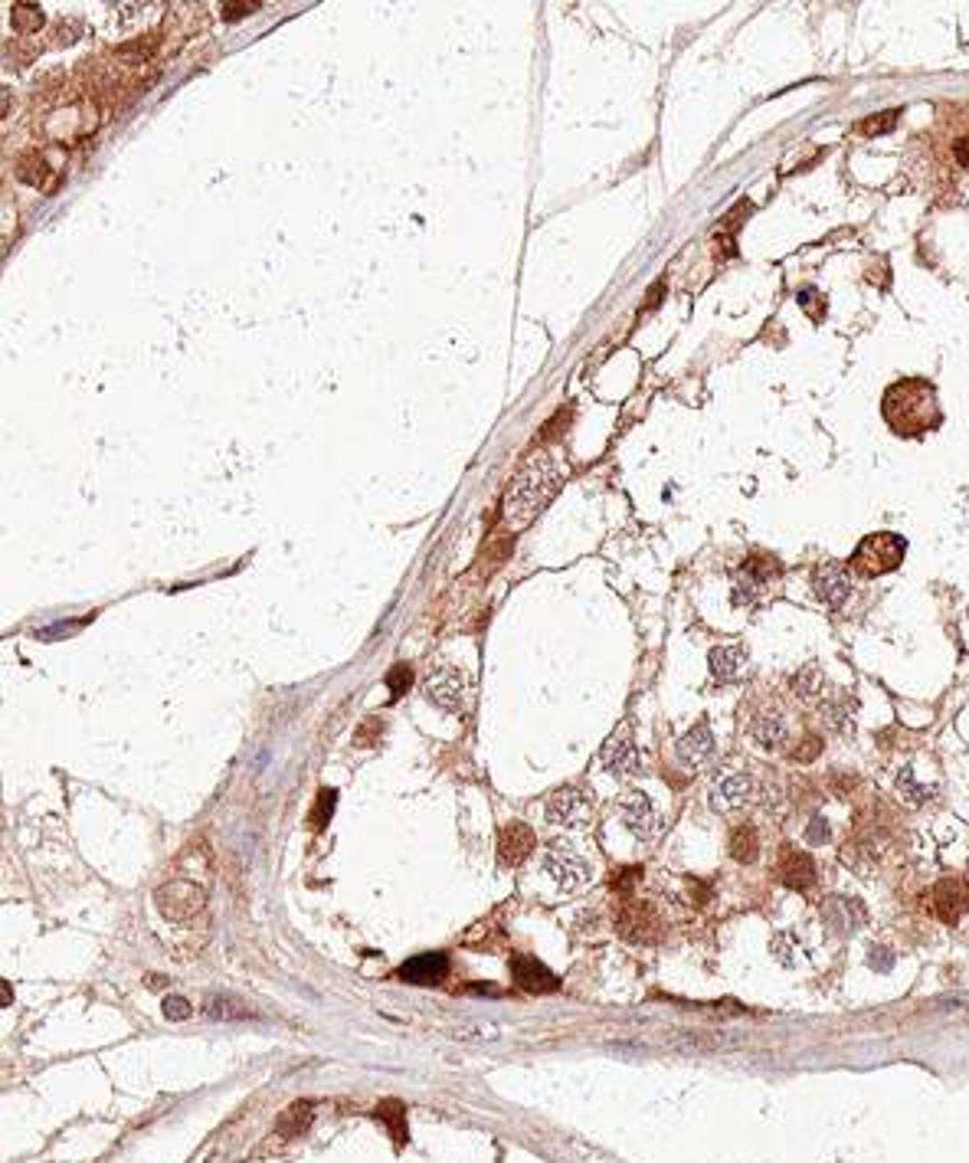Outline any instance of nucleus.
Masks as SVG:
<instances>
[{
  "mask_svg": "<svg viewBox=\"0 0 969 1163\" xmlns=\"http://www.w3.org/2000/svg\"><path fill=\"white\" fill-rule=\"evenodd\" d=\"M868 963L875 967V971H891V963H894V957H891V951H884V947H875L871 951V957H868Z\"/></svg>",
  "mask_w": 969,
  "mask_h": 1163,
  "instance_id": "a19ab883",
  "label": "nucleus"
},
{
  "mask_svg": "<svg viewBox=\"0 0 969 1163\" xmlns=\"http://www.w3.org/2000/svg\"><path fill=\"white\" fill-rule=\"evenodd\" d=\"M207 1016H213V1020H230V1016H246V1010H232V1000L230 996H210L207 1000Z\"/></svg>",
  "mask_w": 969,
  "mask_h": 1163,
  "instance_id": "473e14b6",
  "label": "nucleus"
},
{
  "mask_svg": "<svg viewBox=\"0 0 969 1163\" xmlns=\"http://www.w3.org/2000/svg\"><path fill=\"white\" fill-rule=\"evenodd\" d=\"M423 688L436 708L449 711V715H465L472 708V678L459 672V668H436V672H429Z\"/></svg>",
  "mask_w": 969,
  "mask_h": 1163,
  "instance_id": "20e7f679",
  "label": "nucleus"
},
{
  "mask_svg": "<svg viewBox=\"0 0 969 1163\" xmlns=\"http://www.w3.org/2000/svg\"><path fill=\"white\" fill-rule=\"evenodd\" d=\"M599 760H603V767L609 770L613 777H629V774H639V750H636V744H632V738H626V734H619V738L606 741V748H603V754H599Z\"/></svg>",
  "mask_w": 969,
  "mask_h": 1163,
  "instance_id": "6ab92c4d",
  "label": "nucleus"
},
{
  "mask_svg": "<svg viewBox=\"0 0 969 1163\" xmlns=\"http://www.w3.org/2000/svg\"><path fill=\"white\" fill-rule=\"evenodd\" d=\"M957 161L959 164H969V138H963V142L957 144Z\"/></svg>",
  "mask_w": 969,
  "mask_h": 1163,
  "instance_id": "79ce46f5",
  "label": "nucleus"
},
{
  "mask_svg": "<svg viewBox=\"0 0 969 1163\" xmlns=\"http://www.w3.org/2000/svg\"><path fill=\"white\" fill-rule=\"evenodd\" d=\"M848 708H851V701H848L845 708L838 705V698H835V701H828L826 708H822V715H826V721H828V728H832V731H845L848 728Z\"/></svg>",
  "mask_w": 969,
  "mask_h": 1163,
  "instance_id": "f704fd0d",
  "label": "nucleus"
},
{
  "mask_svg": "<svg viewBox=\"0 0 969 1163\" xmlns=\"http://www.w3.org/2000/svg\"><path fill=\"white\" fill-rule=\"evenodd\" d=\"M619 816L626 823V830L642 842H652L662 832V813L642 790H632L619 799Z\"/></svg>",
  "mask_w": 969,
  "mask_h": 1163,
  "instance_id": "1a4fd4ad",
  "label": "nucleus"
},
{
  "mask_svg": "<svg viewBox=\"0 0 969 1163\" xmlns=\"http://www.w3.org/2000/svg\"><path fill=\"white\" fill-rule=\"evenodd\" d=\"M675 754H678V760H681L685 767H691V770L701 767V764H704V760L714 754V734H711V725H707V721H697V725L688 731L685 738H678Z\"/></svg>",
  "mask_w": 969,
  "mask_h": 1163,
  "instance_id": "a211bd4d",
  "label": "nucleus"
},
{
  "mask_svg": "<svg viewBox=\"0 0 969 1163\" xmlns=\"http://www.w3.org/2000/svg\"><path fill=\"white\" fill-rule=\"evenodd\" d=\"M884 420L898 436L930 433L943 423V410L937 400V387L924 377H904L884 390Z\"/></svg>",
  "mask_w": 969,
  "mask_h": 1163,
  "instance_id": "f257e3e1",
  "label": "nucleus"
},
{
  "mask_svg": "<svg viewBox=\"0 0 969 1163\" xmlns=\"http://www.w3.org/2000/svg\"><path fill=\"white\" fill-rule=\"evenodd\" d=\"M816 859L809 856V852H802V849H793V846H786L783 849V856H779V881L786 885V889H793V891H806V889H812L816 885Z\"/></svg>",
  "mask_w": 969,
  "mask_h": 1163,
  "instance_id": "dca6fc26",
  "label": "nucleus"
},
{
  "mask_svg": "<svg viewBox=\"0 0 969 1163\" xmlns=\"http://www.w3.org/2000/svg\"><path fill=\"white\" fill-rule=\"evenodd\" d=\"M818 754H822V738H818V734H806V738H802V748H799L793 758H796L799 764H809V760H816Z\"/></svg>",
  "mask_w": 969,
  "mask_h": 1163,
  "instance_id": "58836bf2",
  "label": "nucleus"
},
{
  "mask_svg": "<svg viewBox=\"0 0 969 1163\" xmlns=\"http://www.w3.org/2000/svg\"><path fill=\"white\" fill-rule=\"evenodd\" d=\"M564 482V472L550 453H531L525 465L515 472L511 486L505 496V515L515 525H527L531 518L544 512V505L557 496V488Z\"/></svg>",
  "mask_w": 969,
  "mask_h": 1163,
  "instance_id": "f03ea898",
  "label": "nucleus"
},
{
  "mask_svg": "<svg viewBox=\"0 0 969 1163\" xmlns=\"http://www.w3.org/2000/svg\"><path fill=\"white\" fill-rule=\"evenodd\" d=\"M256 11H259V4H256V0H236V4H223V7H220L223 20H240V17H246V13H256Z\"/></svg>",
  "mask_w": 969,
  "mask_h": 1163,
  "instance_id": "4c0bfd02",
  "label": "nucleus"
},
{
  "mask_svg": "<svg viewBox=\"0 0 969 1163\" xmlns=\"http://www.w3.org/2000/svg\"><path fill=\"white\" fill-rule=\"evenodd\" d=\"M508 967H511V980L525 993H554L560 987V980H557L554 973L547 971L537 957H531V954H511Z\"/></svg>",
  "mask_w": 969,
  "mask_h": 1163,
  "instance_id": "ddd939ff",
  "label": "nucleus"
},
{
  "mask_svg": "<svg viewBox=\"0 0 969 1163\" xmlns=\"http://www.w3.org/2000/svg\"><path fill=\"white\" fill-rule=\"evenodd\" d=\"M799 305H802L816 322L826 318V302H822V295H818L816 289H799Z\"/></svg>",
  "mask_w": 969,
  "mask_h": 1163,
  "instance_id": "72a5a7b5",
  "label": "nucleus"
},
{
  "mask_svg": "<svg viewBox=\"0 0 969 1163\" xmlns=\"http://www.w3.org/2000/svg\"><path fill=\"white\" fill-rule=\"evenodd\" d=\"M806 839H809V846H826V842L832 839V832H828V823L822 820V816H816V820L809 823Z\"/></svg>",
  "mask_w": 969,
  "mask_h": 1163,
  "instance_id": "ea45409f",
  "label": "nucleus"
},
{
  "mask_svg": "<svg viewBox=\"0 0 969 1163\" xmlns=\"http://www.w3.org/2000/svg\"><path fill=\"white\" fill-rule=\"evenodd\" d=\"M590 813H593V807H590V799H586L583 793H580V790H574V787L557 790L554 797L547 799V807H544L547 823H550V826H564V830H574V826H586V820H590Z\"/></svg>",
  "mask_w": 969,
  "mask_h": 1163,
  "instance_id": "9b49d317",
  "label": "nucleus"
},
{
  "mask_svg": "<svg viewBox=\"0 0 969 1163\" xmlns=\"http://www.w3.org/2000/svg\"><path fill=\"white\" fill-rule=\"evenodd\" d=\"M750 738H753L757 748L773 750L789 738V728L779 715H760V718H753V725H750Z\"/></svg>",
  "mask_w": 969,
  "mask_h": 1163,
  "instance_id": "4be33fe9",
  "label": "nucleus"
},
{
  "mask_svg": "<svg viewBox=\"0 0 969 1163\" xmlns=\"http://www.w3.org/2000/svg\"><path fill=\"white\" fill-rule=\"evenodd\" d=\"M707 662H711V676H714L717 682H730V678H737L740 672H744V666H747V652H744V646H714L711 649V656H707Z\"/></svg>",
  "mask_w": 969,
  "mask_h": 1163,
  "instance_id": "aec40b11",
  "label": "nucleus"
},
{
  "mask_svg": "<svg viewBox=\"0 0 969 1163\" xmlns=\"http://www.w3.org/2000/svg\"><path fill=\"white\" fill-rule=\"evenodd\" d=\"M619 934L632 944H656L662 941V918L648 901H632L626 898L616 914Z\"/></svg>",
  "mask_w": 969,
  "mask_h": 1163,
  "instance_id": "423d86ee",
  "label": "nucleus"
},
{
  "mask_svg": "<svg viewBox=\"0 0 969 1163\" xmlns=\"http://www.w3.org/2000/svg\"><path fill=\"white\" fill-rule=\"evenodd\" d=\"M445 973H449V957L445 954H419V957H410L406 963H400L396 977L403 983H416V987H433V983H443Z\"/></svg>",
  "mask_w": 969,
  "mask_h": 1163,
  "instance_id": "f3484780",
  "label": "nucleus"
},
{
  "mask_svg": "<svg viewBox=\"0 0 969 1163\" xmlns=\"http://www.w3.org/2000/svg\"><path fill=\"white\" fill-rule=\"evenodd\" d=\"M822 924L835 938H851L868 924V908H865V901L851 898V895H828L822 901Z\"/></svg>",
  "mask_w": 969,
  "mask_h": 1163,
  "instance_id": "6e6552de",
  "label": "nucleus"
},
{
  "mask_svg": "<svg viewBox=\"0 0 969 1163\" xmlns=\"http://www.w3.org/2000/svg\"><path fill=\"white\" fill-rule=\"evenodd\" d=\"M43 27V11L37 4H13V30L37 33Z\"/></svg>",
  "mask_w": 969,
  "mask_h": 1163,
  "instance_id": "bb28decb",
  "label": "nucleus"
},
{
  "mask_svg": "<svg viewBox=\"0 0 969 1163\" xmlns=\"http://www.w3.org/2000/svg\"><path fill=\"white\" fill-rule=\"evenodd\" d=\"M930 901H933V911H937L940 921L959 924L963 911L969 908V881L959 879V875H947V879H940L937 885H933Z\"/></svg>",
  "mask_w": 969,
  "mask_h": 1163,
  "instance_id": "f8f14e48",
  "label": "nucleus"
},
{
  "mask_svg": "<svg viewBox=\"0 0 969 1163\" xmlns=\"http://www.w3.org/2000/svg\"><path fill=\"white\" fill-rule=\"evenodd\" d=\"M760 587H763V584H760L757 577H750L747 570H740L737 584H734V597H730L734 600V607H750V603L760 597Z\"/></svg>",
  "mask_w": 969,
  "mask_h": 1163,
  "instance_id": "c85d7f7f",
  "label": "nucleus"
},
{
  "mask_svg": "<svg viewBox=\"0 0 969 1163\" xmlns=\"http://www.w3.org/2000/svg\"><path fill=\"white\" fill-rule=\"evenodd\" d=\"M727 849H730V856H734L737 862L750 865V862L760 856V832L753 830L750 823H744V826H737V830L730 832V842H727Z\"/></svg>",
  "mask_w": 969,
  "mask_h": 1163,
  "instance_id": "5701e85b",
  "label": "nucleus"
},
{
  "mask_svg": "<svg viewBox=\"0 0 969 1163\" xmlns=\"http://www.w3.org/2000/svg\"><path fill=\"white\" fill-rule=\"evenodd\" d=\"M898 790L910 799V803H927V799L937 793L933 787H924V783H917V780H914V770H910V767H904L898 774Z\"/></svg>",
  "mask_w": 969,
  "mask_h": 1163,
  "instance_id": "cd10ccee",
  "label": "nucleus"
},
{
  "mask_svg": "<svg viewBox=\"0 0 969 1163\" xmlns=\"http://www.w3.org/2000/svg\"><path fill=\"white\" fill-rule=\"evenodd\" d=\"M544 872L550 875V881H554L557 889H564V891L583 889V885H590V879H593V865H590V862H586L583 856L564 839H557L547 846Z\"/></svg>",
  "mask_w": 969,
  "mask_h": 1163,
  "instance_id": "39448f33",
  "label": "nucleus"
},
{
  "mask_svg": "<svg viewBox=\"0 0 969 1163\" xmlns=\"http://www.w3.org/2000/svg\"><path fill=\"white\" fill-rule=\"evenodd\" d=\"M154 901H158V908H161L164 918L191 921L193 914L203 911V905H207V891H203L200 885H193V881L174 879L154 891Z\"/></svg>",
  "mask_w": 969,
  "mask_h": 1163,
  "instance_id": "0eeeda50",
  "label": "nucleus"
},
{
  "mask_svg": "<svg viewBox=\"0 0 969 1163\" xmlns=\"http://www.w3.org/2000/svg\"><path fill=\"white\" fill-rule=\"evenodd\" d=\"M898 115H900V111H878L875 119H868V122L859 125V132L861 135H884V132H891V128L898 125Z\"/></svg>",
  "mask_w": 969,
  "mask_h": 1163,
  "instance_id": "7c9ffc66",
  "label": "nucleus"
},
{
  "mask_svg": "<svg viewBox=\"0 0 969 1163\" xmlns=\"http://www.w3.org/2000/svg\"><path fill=\"white\" fill-rule=\"evenodd\" d=\"M812 594L822 600L826 607L838 610L851 597V567L838 564V561H822L812 570Z\"/></svg>",
  "mask_w": 969,
  "mask_h": 1163,
  "instance_id": "9d476101",
  "label": "nucleus"
},
{
  "mask_svg": "<svg viewBox=\"0 0 969 1163\" xmlns=\"http://www.w3.org/2000/svg\"><path fill=\"white\" fill-rule=\"evenodd\" d=\"M537 849V836L527 823H508L505 830L498 832V862L501 865H521V862Z\"/></svg>",
  "mask_w": 969,
  "mask_h": 1163,
  "instance_id": "2eb2a0df",
  "label": "nucleus"
},
{
  "mask_svg": "<svg viewBox=\"0 0 969 1163\" xmlns=\"http://www.w3.org/2000/svg\"><path fill=\"white\" fill-rule=\"evenodd\" d=\"M753 793H757V780L750 777V774H727L711 790V807L717 813H730V809L747 807L750 799H753Z\"/></svg>",
  "mask_w": 969,
  "mask_h": 1163,
  "instance_id": "4468645a",
  "label": "nucleus"
},
{
  "mask_svg": "<svg viewBox=\"0 0 969 1163\" xmlns=\"http://www.w3.org/2000/svg\"><path fill=\"white\" fill-rule=\"evenodd\" d=\"M164 1016H167V1020H191L193 1006L183 1000V996H167V1000H164Z\"/></svg>",
  "mask_w": 969,
  "mask_h": 1163,
  "instance_id": "e433bc0d",
  "label": "nucleus"
},
{
  "mask_svg": "<svg viewBox=\"0 0 969 1163\" xmlns=\"http://www.w3.org/2000/svg\"><path fill=\"white\" fill-rule=\"evenodd\" d=\"M334 803H338V793H334V790H322V793H318V803H314L312 816H308L312 830H324V823L331 820V813H334Z\"/></svg>",
  "mask_w": 969,
  "mask_h": 1163,
  "instance_id": "c756f323",
  "label": "nucleus"
},
{
  "mask_svg": "<svg viewBox=\"0 0 969 1163\" xmlns=\"http://www.w3.org/2000/svg\"><path fill=\"white\" fill-rule=\"evenodd\" d=\"M17 174H20V181H27V184H33V187H46V191H53V184L46 181V161H43L40 154H27V158H20V168H17Z\"/></svg>",
  "mask_w": 969,
  "mask_h": 1163,
  "instance_id": "a878e982",
  "label": "nucleus"
},
{
  "mask_svg": "<svg viewBox=\"0 0 969 1163\" xmlns=\"http://www.w3.org/2000/svg\"><path fill=\"white\" fill-rule=\"evenodd\" d=\"M908 554V541L894 531H875L855 547L851 554V570L859 577H881L888 570H898L900 561Z\"/></svg>",
  "mask_w": 969,
  "mask_h": 1163,
  "instance_id": "7ed1b4c3",
  "label": "nucleus"
},
{
  "mask_svg": "<svg viewBox=\"0 0 969 1163\" xmlns=\"http://www.w3.org/2000/svg\"><path fill=\"white\" fill-rule=\"evenodd\" d=\"M410 682H413V672L406 666H396V668H390V676H387V685H390V692H394V698H400L410 688Z\"/></svg>",
  "mask_w": 969,
  "mask_h": 1163,
  "instance_id": "c9c22d12",
  "label": "nucleus"
},
{
  "mask_svg": "<svg viewBox=\"0 0 969 1163\" xmlns=\"http://www.w3.org/2000/svg\"><path fill=\"white\" fill-rule=\"evenodd\" d=\"M770 951H773V957H777L779 963H786V967H793L796 963V944H793V934H777L773 938V944H770Z\"/></svg>",
  "mask_w": 969,
  "mask_h": 1163,
  "instance_id": "2f4dec72",
  "label": "nucleus"
},
{
  "mask_svg": "<svg viewBox=\"0 0 969 1163\" xmlns=\"http://www.w3.org/2000/svg\"><path fill=\"white\" fill-rule=\"evenodd\" d=\"M374 1118L384 1124L387 1131H390V1137H394L396 1147H403V1143L410 1141V1131H406V1104L403 1102H396V1098H387V1102H380L374 1108Z\"/></svg>",
  "mask_w": 969,
  "mask_h": 1163,
  "instance_id": "412c9836",
  "label": "nucleus"
},
{
  "mask_svg": "<svg viewBox=\"0 0 969 1163\" xmlns=\"http://www.w3.org/2000/svg\"><path fill=\"white\" fill-rule=\"evenodd\" d=\"M312 1108H314L312 1102H295L292 1108L279 1118V1124H275L279 1134H282V1137H302V1134L308 1131V1124H312Z\"/></svg>",
  "mask_w": 969,
  "mask_h": 1163,
  "instance_id": "b1692460",
  "label": "nucleus"
},
{
  "mask_svg": "<svg viewBox=\"0 0 969 1163\" xmlns=\"http://www.w3.org/2000/svg\"><path fill=\"white\" fill-rule=\"evenodd\" d=\"M818 688H822V672H818L816 662H809V666L799 668L796 678H793V692H796V698L812 701V698L818 695Z\"/></svg>",
  "mask_w": 969,
  "mask_h": 1163,
  "instance_id": "393cba45",
  "label": "nucleus"
}]
</instances>
